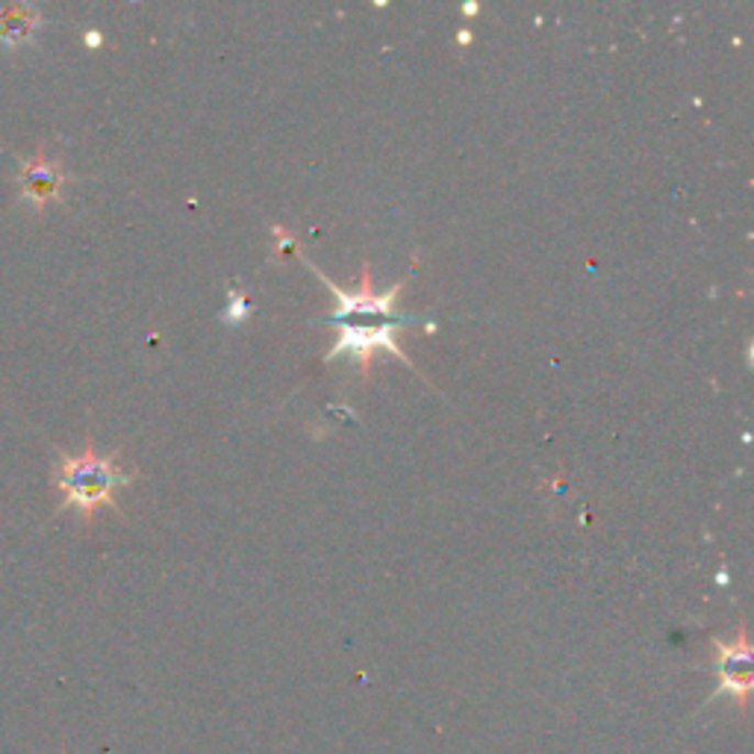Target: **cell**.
Instances as JSON below:
<instances>
[{"mask_svg": "<svg viewBox=\"0 0 754 754\" xmlns=\"http://www.w3.org/2000/svg\"><path fill=\"white\" fill-rule=\"evenodd\" d=\"M242 315H248V307L242 301L240 289H231V322H240Z\"/></svg>", "mask_w": 754, "mask_h": 754, "instance_id": "6", "label": "cell"}, {"mask_svg": "<svg viewBox=\"0 0 754 754\" xmlns=\"http://www.w3.org/2000/svg\"><path fill=\"white\" fill-rule=\"evenodd\" d=\"M63 168H59L56 159L47 157L45 151H36L19 171L21 195H24L30 203H36V207H45V203L56 201L59 192H63Z\"/></svg>", "mask_w": 754, "mask_h": 754, "instance_id": "3", "label": "cell"}, {"mask_svg": "<svg viewBox=\"0 0 754 754\" xmlns=\"http://www.w3.org/2000/svg\"><path fill=\"white\" fill-rule=\"evenodd\" d=\"M719 648V672H722V684L725 690L743 692L752 681V652H749V640L740 631L734 643H717Z\"/></svg>", "mask_w": 754, "mask_h": 754, "instance_id": "4", "label": "cell"}, {"mask_svg": "<svg viewBox=\"0 0 754 754\" xmlns=\"http://www.w3.org/2000/svg\"><path fill=\"white\" fill-rule=\"evenodd\" d=\"M127 484L130 475L119 469L115 454L103 457L92 442L80 454H63V463L56 466L63 504L80 510L84 519H92L101 507H115V492Z\"/></svg>", "mask_w": 754, "mask_h": 754, "instance_id": "2", "label": "cell"}, {"mask_svg": "<svg viewBox=\"0 0 754 754\" xmlns=\"http://www.w3.org/2000/svg\"><path fill=\"white\" fill-rule=\"evenodd\" d=\"M463 12H466V15H475V12H478V3H466V7H463Z\"/></svg>", "mask_w": 754, "mask_h": 754, "instance_id": "8", "label": "cell"}, {"mask_svg": "<svg viewBox=\"0 0 754 754\" xmlns=\"http://www.w3.org/2000/svg\"><path fill=\"white\" fill-rule=\"evenodd\" d=\"M307 268H313V275L324 284V289L336 298V310H333L324 322L333 324L340 331V340L333 342V348L328 351V363L340 357H348L351 363H357L363 375L372 372V359L377 351H389L392 357L410 366L404 348L398 345V331L407 324L422 322L419 315H404L398 310V295L404 292L407 277H401L389 292H377L375 280H372V266L363 263L359 271L357 289H342L328 275H322L319 268L304 259Z\"/></svg>", "mask_w": 754, "mask_h": 754, "instance_id": "1", "label": "cell"}, {"mask_svg": "<svg viewBox=\"0 0 754 754\" xmlns=\"http://www.w3.org/2000/svg\"><path fill=\"white\" fill-rule=\"evenodd\" d=\"M469 38H472L469 30H461V36H457V42H461V45H466V42H469Z\"/></svg>", "mask_w": 754, "mask_h": 754, "instance_id": "7", "label": "cell"}, {"mask_svg": "<svg viewBox=\"0 0 754 754\" xmlns=\"http://www.w3.org/2000/svg\"><path fill=\"white\" fill-rule=\"evenodd\" d=\"M36 27H38V19H33V15H30L27 10H21V7L7 10L3 15H0V38H3V42H10V45L30 38Z\"/></svg>", "mask_w": 754, "mask_h": 754, "instance_id": "5", "label": "cell"}]
</instances>
